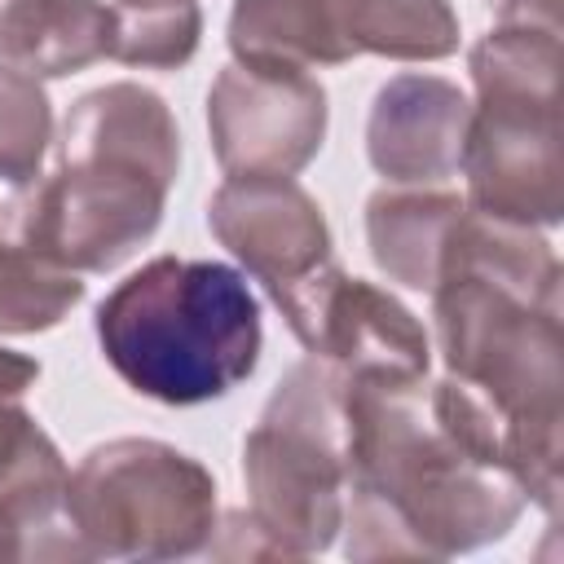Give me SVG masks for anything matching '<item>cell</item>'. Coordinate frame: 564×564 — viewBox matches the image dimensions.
<instances>
[{"instance_id": "1", "label": "cell", "mask_w": 564, "mask_h": 564, "mask_svg": "<svg viewBox=\"0 0 564 564\" xmlns=\"http://www.w3.org/2000/svg\"><path fill=\"white\" fill-rule=\"evenodd\" d=\"M97 339L137 392L198 405L251 375L260 308L238 269L159 256L101 300Z\"/></svg>"}, {"instance_id": "2", "label": "cell", "mask_w": 564, "mask_h": 564, "mask_svg": "<svg viewBox=\"0 0 564 564\" xmlns=\"http://www.w3.org/2000/svg\"><path fill=\"white\" fill-rule=\"evenodd\" d=\"M176 172V128L137 84L88 93L66 119V167L35 189V234L62 269H110L154 225Z\"/></svg>"}, {"instance_id": "3", "label": "cell", "mask_w": 564, "mask_h": 564, "mask_svg": "<svg viewBox=\"0 0 564 564\" xmlns=\"http://www.w3.org/2000/svg\"><path fill=\"white\" fill-rule=\"evenodd\" d=\"M326 123L322 88L295 66H229L212 93L220 163L242 176H286L317 145Z\"/></svg>"}, {"instance_id": "4", "label": "cell", "mask_w": 564, "mask_h": 564, "mask_svg": "<svg viewBox=\"0 0 564 564\" xmlns=\"http://www.w3.org/2000/svg\"><path fill=\"white\" fill-rule=\"evenodd\" d=\"M212 225L286 313L335 273L326 225L313 198L286 176H234L212 203Z\"/></svg>"}, {"instance_id": "5", "label": "cell", "mask_w": 564, "mask_h": 564, "mask_svg": "<svg viewBox=\"0 0 564 564\" xmlns=\"http://www.w3.org/2000/svg\"><path fill=\"white\" fill-rule=\"evenodd\" d=\"M463 97L441 79H397L379 93L370 119V159L379 172L419 181L463 159Z\"/></svg>"}, {"instance_id": "6", "label": "cell", "mask_w": 564, "mask_h": 564, "mask_svg": "<svg viewBox=\"0 0 564 564\" xmlns=\"http://www.w3.org/2000/svg\"><path fill=\"white\" fill-rule=\"evenodd\" d=\"M35 181L0 172V330L53 326L84 282L44 256L35 234Z\"/></svg>"}, {"instance_id": "7", "label": "cell", "mask_w": 564, "mask_h": 564, "mask_svg": "<svg viewBox=\"0 0 564 564\" xmlns=\"http://www.w3.org/2000/svg\"><path fill=\"white\" fill-rule=\"evenodd\" d=\"M110 53L97 0H0V57L31 75H66Z\"/></svg>"}, {"instance_id": "8", "label": "cell", "mask_w": 564, "mask_h": 564, "mask_svg": "<svg viewBox=\"0 0 564 564\" xmlns=\"http://www.w3.org/2000/svg\"><path fill=\"white\" fill-rule=\"evenodd\" d=\"M234 48L242 62L295 66L352 57L344 35V0H238Z\"/></svg>"}, {"instance_id": "9", "label": "cell", "mask_w": 564, "mask_h": 564, "mask_svg": "<svg viewBox=\"0 0 564 564\" xmlns=\"http://www.w3.org/2000/svg\"><path fill=\"white\" fill-rule=\"evenodd\" d=\"M458 203L454 198H388L379 194L370 203V242L388 273H397L410 286H432L441 247L454 234Z\"/></svg>"}, {"instance_id": "10", "label": "cell", "mask_w": 564, "mask_h": 564, "mask_svg": "<svg viewBox=\"0 0 564 564\" xmlns=\"http://www.w3.org/2000/svg\"><path fill=\"white\" fill-rule=\"evenodd\" d=\"M348 48L392 57H441L458 44V22L445 0H344Z\"/></svg>"}, {"instance_id": "11", "label": "cell", "mask_w": 564, "mask_h": 564, "mask_svg": "<svg viewBox=\"0 0 564 564\" xmlns=\"http://www.w3.org/2000/svg\"><path fill=\"white\" fill-rule=\"evenodd\" d=\"M198 44L194 0H119L110 9V57L181 66Z\"/></svg>"}, {"instance_id": "12", "label": "cell", "mask_w": 564, "mask_h": 564, "mask_svg": "<svg viewBox=\"0 0 564 564\" xmlns=\"http://www.w3.org/2000/svg\"><path fill=\"white\" fill-rule=\"evenodd\" d=\"M44 141H48L44 93L18 70H0V172L31 176Z\"/></svg>"}]
</instances>
